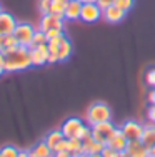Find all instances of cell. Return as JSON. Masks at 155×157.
Wrapping results in <instances>:
<instances>
[{
	"label": "cell",
	"mask_w": 155,
	"mask_h": 157,
	"mask_svg": "<svg viewBox=\"0 0 155 157\" xmlns=\"http://www.w3.org/2000/svg\"><path fill=\"white\" fill-rule=\"evenodd\" d=\"M2 54L5 55L3 72H17V70H25L28 67H32L30 48L25 45L5 47L2 50Z\"/></svg>",
	"instance_id": "1"
},
{
	"label": "cell",
	"mask_w": 155,
	"mask_h": 157,
	"mask_svg": "<svg viewBox=\"0 0 155 157\" xmlns=\"http://www.w3.org/2000/svg\"><path fill=\"white\" fill-rule=\"evenodd\" d=\"M110 119H112V109L105 102H94L87 110V122L90 127L100 122H107Z\"/></svg>",
	"instance_id": "2"
},
{
	"label": "cell",
	"mask_w": 155,
	"mask_h": 157,
	"mask_svg": "<svg viewBox=\"0 0 155 157\" xmlns=\"http://www.w3.org/2000/svg\"><path fill=\"white\" fill-rule=\"evenodd\" d=\"M117 127L112 124L110 121L107 122H100V124H95L92 125V137H94L95 140L102 142V144L107 145V140H109V137L113 134V130H115Z\"/></svg>",
	"instance_id": "3"
},
{
	"label": "cell",
	"mask_w": 155,
	"mask_h": 157,
	"mask_svg": "<svg viewBox=\"0 0 155 157\" xmlns=\"http://www.w3.org/2000/svg\"><path fill=\"white\" fill-rule=\"evenodd\" d=\"M34 33H35V29L32 27L30 24H17L15 30H13V37L18 40L20 45L30 47L32 39H34Z\"/></svg>",
	"instance_id": "4"
},
{
	"label": "cell",
	"mask_w": 155,
	"mask_h": 157,
	"mask_svg": "<svg viewBox=\"0 0 155 157\" xmlns=\"http://www.w3.org/2000/svg\"><path fill=\"white\" fill-rule=\"evenodd\" d=\"M83 125H85V124L82 122V119H79V117H68L67 121L62 124L60 130H62V134H64L65 139H72V137L79 136L80 129H82Z\"/></svg>",
	"instance_id": "5"
},
{
	"label": "cell",
	"mask_w": 155,
	"mask_h": 157,
	"mask_svg": "<svg viewBox=\"0 0 155 157\" xmlns=\"http://www.w3.org/2000/svg\"><path fill=\"white\" fill-rule=\"evenodd\" d=\"M102 17V10L97 3H82V10H80V20L85 24H94Z\"/></svg>",
	"instance_id": "6"
},
{
	"label": "cell",
	"mask_w": 155,
	"mask_h": 157,
	"mask_svg": "<svg viewBox=\"0 0 155 157\" xmlns=\"http://www.w3.org/2000/svg\"><path fill=\"white\" fill-rule=\"evenodd\" d=\"M120 130L127 137V140H138L143 134V125L135 122V121H125L120 125Z\"/></svg>",
	"instance_id": "7"
},
{
	"label": "cell",
	"mask_w": 155,
	"mask_h": 157,
	"mask_svg": "<svg viewBox=\"0 0 155 157\" xmlns=\"http://www.w3.org/2000/svg\"><path fill=\"white\" fill-rule=\"evenodd\" d=\"M39 29L42 32H47L50 29H62L64 30V17L55 15V13H45V15H42Z\"/></svg>",
	"instance_id": "8"
},
{
	"label": "cell",
	"mask_w": 155,
	"mask_h": 157,
	"mask_svg": "<svg viewBox=\"0 0 155 157\" xmlns=\"http://www.w3.org/2000/svg\"><path fill=\"white\" fill-rule=\"evenodd\" d=\"M30 59H32V65H35V67H40V65L49 62V47H47V44L32 47L30 48Z\"/></svg>",
	"instance_id": "9"
},
{
	"label": "cell",
	"mask_w": 155,
	"mask_h": 157,
	"mask_svg": "<svg viewBox=\"0 0 155 157\" xmlns=\"http://www.w3.org/2000/svg\"><path fill=\"white\" fill-rule=\"evenodd\" d=\"M127 144H128V140H127V137L122 134L120 127H117V129L113 130V134L109 137V140H107V145L112 147L113 151H117V152L127 151Z\"/></svg>",
	"instance_id": "10"
},
{
	"label": "cell",
	"mask_w": 155,
	"mask_h": 157,
	"mask_svg": "<svg viewBox=\"0 0 155 157\" xmlns=\"http://www.w3.org/2000/svg\"><path fill=\"white\" fill-rule=\"evenodd\" d=\"M125 13L127 12L120 10L119 7H115V5H110V7H107L105 10H102L103 20L109 22V24H119V22H122L125 18Z\"/></svg>",
	"instance_id": "11"
},
{
	"label": "cell",
	"mask_w": 155,
	"mask_h": 157,
	"mask_svg": "<svg viewBox=\"0 0 155 157\" xmlns=\"http://www.w3.org/2000/svg\"><path fill=\"white\" fill-rule=\"evenodd\" d=\"M127 152L130 154L132 157H149L150 155V151L142 140H128L127 144Z\"/></svg>",
	"instance_id": "12"
},
{
	"label": "cell",
	"mask_w": 155,
	"mask_h": 157,
	"mask_svg": "<svg viewBox=\"0 0 155 157\" xmlns=\"http://www.w3.org/2000/svg\"><path fill=\"white\" fill-rule=\"evenodd\" d=\"M17 27V22L10 13L2 12L0 13V35H9V33H13Z\"/></svg>",
	"instance_id": "13"
},
{
	"label": "cell",
	"mask_w": 155,
	"mask_h": 157,
	"mask_svg": "<svg viewBox=\"0 0 155 157\" xmlns=\"http://www.w3.org/2000/svg\"><path fill=\"white\" fill-rule=\"evenodd\" d=\"M80 10H82V2L80 0H70V2H67V9H65L64 18H67V20H79Z\"/></svg>",
	"instance_id": "14"
},
{
	"label": "cell",
	"mask_w": 155,
	"mask_h": 157,
	"mask_svg": "<svg viewBox=\"0 0 155 157\" xmlns=\"http://www.w3.org/2000/svg\"><path fill=\"white\" fill-rule=\"evenodd\" d=\"M103 147H105V144L95 140L92 136L82 140V149H83L85 154H100V152L103 151Z\"/></svg>",
	"instance_id": "15"
},
{
	"label": "cell",
	"mask_w": 155,
	"mask_h": 157,
	"mask_svg": "<svg viewBox=\"0 0 155 157\" xmlns=\"http://www.w3.org/2000/svg\"><path fill=\"white\" fill-rule=\"evenodd\" d=\"M28 157H54V151L47 145L45 140H42L28 151Z\"/></svg>",
	"instance_id": "16"
},
{
	"label": "cell",
	"mask_w": 155,
	"mask_h": 157,
	"mask_svg": "<svg viewBox=\"0 0 155 157\" xmlns=\"http://www.w3.org/2000/svg\"><path fill=\"white\" fill-rule=\"evenodd\" d=\"M140 140H142L149 149L155 144V124L150 122V124L143 125V134H142V137H140Z\"/></svg>",
	"instance_id": "17"
},
{
	"label": "cell",
	"mask_w": 155,
	"mask_h": 157,
	"mask_svg": "<svg viewBox=\"0 0 155 157\" xmlns=\"http://www.w3.org/2000/svg\"><path fill=\"white\" fill-rule=\"evenodd\" d=\"M72 44H70V40L67 37H64L60 42V45H58V62H65L67 59L72 55Z\"/></svg>",
	"instance_id": "18"
},
{
	"label": "cell",
	"mask_w": 155,
	"mask_h": 157,
	"mask_svg": "<svg viewBox=\"0 0 155 157\" xmlns=\"http://www.w3.org/2000/svg\"><path fill=\"white\" fill-rule=\"evenodd\" d=\"M62 139H65V137H64V134H62V130L58 129V130H52V132L47 134L45 142H47V145H49V147L52 149V151H54V149H55V145H57V144H58V142H60Z\"/></svg>",
	"instance_id": "19"
},
{
	"label": "cell",
	"mask_w": 155,
	"mask_h": 157,
	"mask_svg": "<svg viewBox=\"0 0 155 157\" xmlns=\"http://www.w3.org/2000/svg\"><path fill=\"white\" fill-rule=\"evenodd\" d=\"M65 9H67V2H65V0H52V2H50V10H49V13H55V15L64 17Z\"/></svg>",
	"instance_id": "20"
},
{
	"label": "cell",
	"mask_w": 155,
	"mask_h": 157,
	"mask_svg": "<svg viewBox=\"0 0 155 157\" xmlns=\"http://www.w3.org/2000/svg\"><path fill=\"white\" fill-rule=\"evenodd\" d=\"M67 151H68L72 155L83 152V149H82V140H80L79 137H72V139H67Z\"/></svg>",
	"instance_id": "21"
},
{
	"label": "cell",
	"mask_w": 155,
	"mask_h": 157,
	"mask_svg": "<svg viewBox=\"0 0 155 157\" xmlns=\"http://www.w3.org/2000/svg\"><path fill=\"white\" fill-rule=\"evenodd\" d=\"M47 42H49V39H47L45 32H42V30L39 29V30H35L34 39H32V44H30V47H28V48L37 47V45H42V44H47Z\"/></svg>",
	"instance_id": "22"
},
{
	"label": "cell",
	"mask_w": 155,
	"mask_h": 157,
	"mask_svg": "<svg viewBox=\"0 0 155 157\" xmlns=\"http://www.w3.org/2000/svg\"><path fill=\"white\" fill-rule=\"evenodd\" d=\"M0 44H2V47H13V45H20L18 44V40L13 37V33H9V35H0Z\"/></svg>",
	"instance_id": "23"
},
{
	"label": "cell",
	"mask_w": 155,
	"mask_h": 157,
	"mask_svg": "<svg viewBox=\"0 0 155 157\" xmlns=\"http://www.w3.org/2000/svg\"><path fill=\"white\" fill-rule=\"evenodd\" d=\"M134 0H113V5L119 7L120 10H124V12H128V10H132V7H134Z\"/></svg>",
	"instance_id": "24"
},
{
	"label": "cell",
	"mask_w": 155,
	"mask_h": 157,
	"mask_svg": "<svg viewBox=\"0 0 155 157\" xmlns=\"http://www.w3.org/2000/svg\"><path fill=\"white\" fill-rule=\"evenodd\" d=\"M0 154H2V157H18V149L13 145H5L0 149Z\"/></svg>",
	"instance_id": "25"
},
{
	"label": "cell",
	"mask_w": 155,
	"mask_h": 157,
	"mask_svg": "<svg viewBox=\"0 0 155 157\" xmlns=\"http://www.w3.org/2000/svg\"><path fill=\"white\" fill-rule=\"evenodd\" d=\"M145 84L149 85V87L155 89V67H150L145 72Z\"/></svg>",
	"instance_id": "26"
},
{
	"label": "cell",
	"mask_w": 155,
	"mask_h": 157,
	"mask_svg": "<svg viewBox=\"0 0 155 157\" xmlns=\"http://www.w3.org/2000/svg\"><path fill=\"white\" fill-rule=\"evenodd\" d=\"M50 2L52 0H39V10L42 15H45V13H49L50 10Z\"/></svg>",
	"instance_id": "27"
},
{
	"label": "cell",
	"mask_w": 155,
	"mask_h": 157,
	"mask_svg": "<svg viewBox=\"0 0 155 157\" xmlns=\"http://www.w3.org/2000/svg\"><path fill=\"white\" fill-rule=\"evenodd\" d=\"M92 136V127L90 125H83L82 129H80V132H79V139L80 140H83V139H87V137H90Z\"/></svg>",
	"instance_id": "28"
},
{
	"label": "cell",
	"mask_w": 155,
	"mask_h": 157,
	"mask_svg": "<svg viewBox=\"0 0 155 157\" xmlns=\"http://www.w3.org/2000/svg\"><path fill=\"white\" fill-rule=\"evenodd\" d=\"M45 35H47V39H55V37H60V35H64V30L62 29H50V30H47L45 32Z\"/></svg>",
	"instance_id": "29"
},
{
	"label": "cell",
	"mask_w": 155,
	"mask_h": 157,
	"mask_svg": "<svg viewBox=\"0 0 155 157\" xmlns=\"http://www.w3.org/2000/svg\"><path fill=\"white\" fill-rule=\"evenodd\" d=\"M117 154H119V152L113 151L112 147H109V145H105V147H103V151H102V155L103 157H117Z\"/></svg>",
	"instance_id": "30"
},
{
	"label": "cell",
	"mask_w": 155,
	"mask_h": 157,
	"mask_svg": "<svg viewBox=\"0 0 155 157\" xmlns=\"http://www.w3.org/2000/svg\"><path fill=\"white\" fill-rule=\"evenodd\" d=\"M62 151H67V139H62L54 149V152H62Z\"/></svg>",
	"instance_id": "31"
},
{
	"label": "cell",
	"mask_w": 155,
	"mask_h": 157,
	"mask_svg": "<svg viewBox=\"0 0 155 157\" xmlns=\"http://www.w3.org/2000/svg\"><path fill=\"white\" fill-rule=\"evenodd\" d=\"M97 3L98 7H100V10H105L107 7H110V5H113V0H97Z\"/></svg>",
	"instance_id": "32"
},
{
	"label": "cell",
	"mask_w": 155,
	"mask_h": 157,
	"mask_svg": "<svg viewBox=\"0 0 155 157\" xmlns=\"http://www.w3.org/2000/svg\"><path fill=\"white\" fill-rule=\"evenodd\" d=\"M147 117H149V121L155 124V104H150L149 107V112H147Z\"/></svg>",
	"instance_id": "33"
},
{
	"label": "cell",
	"mask_w": 155,
	"mask_h": 157,
	"mask_svg": "<svg viewBox=\"0 0 155 157\" xmlns=\"http://www.w3.org/2000/svg\"><path fill=\"white\" fill-rule=\"evenodd\" d=\"M54 157H73L68 151H62V152H54Z\"/></svg>",
	"instance_id": "34"
},
{
	"label": "cell",
	"mask_w": 155,
	"mask_h": 157,
	"mask_svg": "<svg viewBox=\"0 0 155 157\" xmlns=\"http://www.w3.org/2000/svg\"><path fill=\"white\" fill-rule=\"evenodd\" d=\"M147 99H149V102H150V104H155V89L149 92V97H147Z\"/></svg>",
	"instance_id": "35"
},
{
	"label": "cell",
	"mask_w": 155,
	"mask_h": 157,
	"mask_svg": "<svg viewBox=\"0 0 155 157\" xmlns=\"http://www.w3.org/2000/svg\"><path fill=\"white\" fill-rule=\"evenodd\" d=\"M117 157H132V155L128 154L127 151H122V152H119V154H117Z\"/></svg>",
	"instance_id": "36"
},
{
	"label": "cell",
	"mask_w": 155,
	"mask_h": 157,
	"mask_svg": "<svg viewBox=\"0 0 155 157\" xmlns=\"http://www.w3.org/2000/svg\"><path fill=\"white\" fill-rule=\"evenodd\" d=\"M3 65H5V55H3L2 52H0V67L3 69Z\"/></svg>",
	"instance_id": "37"
},
{
	"label": "cell",
	"mask_w": 155,
	"mask_h": 157,
	"mask_svg": "<svg viewBox=\"0 0 155 157\" xmlns=\"http://www.w3.org/2000/svg\"><path fill=\"white\" fill-rule=\"evenodd\" d=\"M18 157H28V151H18Z\"/></svg>",
	"instance_id": "38"
},
{
	"label": "cell",
	"mask_w": 155,
	"mask_h": 157,
	"mask_svg": "<svg viewBox=\"0 0 155 157\" xmlns=\"http://www.w3.org/2000/svg\"><path fill=\"white\" fill-rule=\"evenodd\" d=\"M149 151H150V155H152V157H155V144H153L152 147L149 149Z\"/></svg>",
	"instance_id": "39"
},
{
	"label": "cell",
	"mask_w": 155,
	"mask_h": 157,
	"mask_svg": "<svg viewBox=\"0 0 155 157\" xmlns=\"http://www.w3.org/2000/svg\"><path fill=\"white\" fill-rule=\"evenodd\" d=\"M87 157H103V155H102V152H100V154H87Z\"/></svg>",
	"instance_id": "40"
},
{
	"label": "cell",
	"mask_w": 155,
	"mask_h": 157,
	"mask_svg": "<svg viewBox=\"0 0 155 157\" xmlns=\"http://www.w3.org/2000/svg\"><path fill=\"white\" fill-rule=\"evenodd\" d=\"M73 157H87V154H85V152H80V154H75Z\"/></svg>",
	"instance_id": "41"
},
{
	"label": "cell",
	"mask_w": 155,
	"mask_h": 157,
	"mask_svg": "<svg viewBox=\"0 0 155 157\" xmlns=\"http://www.w3.org/2000/svg\"><path fill=\"white\" fill-rule=\"evenodd\" d=\"M3 50V47H2V44H0V52H2Z\"/></svg>",
	"instance_id": "42"
},
{
	"label": "cell",
	"mask_w": 155,
	"mask_h": 157,
	"mask_svg": "<svg viewBox=\"0 0 155 157\" xmlns=\"http://www.w3.org/2000/svg\"><path fill=\"white\" fill-rule=\"evenodd\" d=\"M2 72H3V69H2V67H0V74H2Z\"/></svg>",
	"instance_id": "43"
},
{
	"label": "cell",
	"mask_w": 155,
	"mask_h": 157,
	"mask_svg": "<svg viewBox=\"0 0 155 157\" xmlns=\"http://www.w3.org/2000/svg\"><path fill=\"white\" fill-rule=\"evenodd\" d=\"M0 13H2V5H0Z\"/></svg>",
	"instance_id": "44"
},
{
	"label": "cell",
	"mask_w": 155,
	"mask_h": 157,
	"mask_svg": "<svg viewBox=\"0 0 155 157\" xmlns=\"http://www.w3.org/2000/svg\"><path fill=\"white\" fill-rule=\"evenodd\" d=\"M65 2H70V0H65Z\"/></svg>",
	"instance_id": "45"
},
{
	"label": "cell",
	"mask_w": 155,
	"mask_h": 157,
	"mask_svg": "<svg viewBox=\"0 0 155 157\" xmlns=\"http://www.w3.org/2000/svg\"><path fill=\"white\" fill-rule=\"evenodd\" d=\"M0 157H2V154H0Z\"/></svg>",
	"instance_id": "46"
},
{
	"label": "cell",
	"mask_w": 155,
	"mask_h": 157,
	"mask_svg": "<svg viewBox=\"0 0 155 157\" xmlns=\"http://www.w3.org/2000/svg\"><path fill=\"white\" fill-rule=\"evenodd\" d=\"M149 157H152V155H149Z\"/></svg>",
	"instance_id": "47"
}]
</instances>
